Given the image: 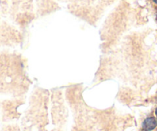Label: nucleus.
I'll list each match as a JSON object with an SVG mask.
<instances>
[{
    "mask_svg": "<svg viewBox=\"0 0 157 131\" xmlns=\"http://www.w3.org/2000/svg\"><path fill=\"white\" fill-rule=\"evenodd\" d=\"M153 2H155V3L157 4V0H153Z\"/></svg>",
    "mask_w": 157,
    "mask_h": 131,
    "instance_id": "3",
    "label": "nucleus"
},
{
    "mask_svg": "<svg viewBox=\"0 0 157 131\" xmlns=\"http://www.w3.org/2000/svg\"><path fill=\"white\" fill-rule=\"evenodd\" d=\"M155 116H156V117H157V108H156V110H155Z\"/></svg>",
    "mask_w": 157,
    "mask_h": 131,
    "instance_id": "2",
    "label": "nucleus"
},
{
    "mask_svg": "<svg viewBox=\"0 0 157 131\" xmlns=\"http://www.w3.org/2000/svg\"><path fill=\"white\" fill-rule=\"evenodd\" d=\"M157 120L155 117H148L143 121V131H152L156 127Z\"/></svg>",
    "mask_w": 157,
    "mask_h": 131,
    "instance_id": "1",
    "label": "nucleus"
}]
</instances>
